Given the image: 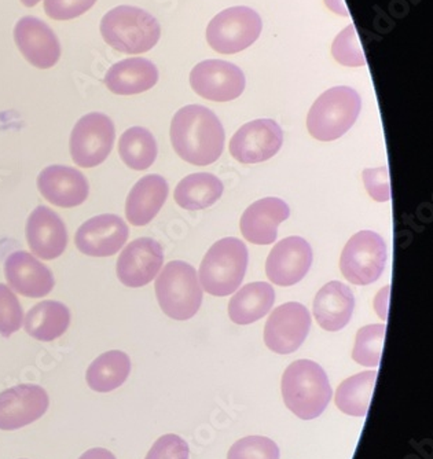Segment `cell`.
<instances>
[{
	"mask_svg": "<svg viewBox=\"0 0 433 459\" xmlns=\"http://www.w3.org/2000/svg\"><path fill=\"white\" fill-rule=\"evenodd\" d=\"M223 126L218 116L201 105H189L178 110L171 123L174 151L189 164H213L223 153Z\"/></svg>",
	"mask_w": 433,
	"mask_h": 459,
	"instance_id": "6da1fadb",
	"label": "cell"
},
{
	"mask_svg": "<svg viewBox=\"0 0 433 459\" xmlns=\"http://www.w3.org/2000/svg\"><path fill=\"white\" fill-rule=\"evenodd\" d=\"M327 374L316 362L296 360L282 377V398L296 417L304 421L318 419L332 399Z\"/></svg>",
	"mask_w": 433,
	"mask_h": 459,
	"instance_id": "7a4b0ae2",
	"label": "cell"
},
{
	"mask_svg": "<svg viewBox=\"0 0 433 459\" xmlns=\"http://www.w3.org/2000/svg\"><path fill=\"white\" fill-rule=\"evenodd\" d=\"M100 35L110 48L124 54H143L159 43V21L135 6H117L100 21Z\"/></svg>",
	"mask_w": 433,
	"mask_h": 459,
	"instance_id": "3957f363",
	"label": "cell"
},
{
	"mask_svg": "<svg viewBox=\"0 0 433 459\" xmlns=\"http://www.w3.org/2000/svg\"><path fill=\"white\" fill-rule=\"evenodd\" d=\"M360 95L351 87L339 86L325 91L316 100L308 116V133L322 142L342 138L359 117Z\"/></svg>",
	"mask_w": 433,
	"mask_h": 459,
	"instance_id": "277c9868",
	"label": "cell"
},
{
	"mask_svg": "<svg viewBox=\"0 0 433 459\" xmlns=\"http://www.w3.org/2000/svg\"><path fill=\"white\" fill-rule=\"evenodd\" d=\"M247 268V249L233 237L221 239L206 252L200 265L204 290L216 298L233 295L239 288Z\"/></svg>",
	"mask_w": 433,
	"mask_h": 459,
	"instance_id": "5b68a950",
	"label": "cell"
},
{
	"mask_svg": "<svg viewBox=\"0 0 433 459\" xmlns=\"http://www.w3.org/2000/svg\"><path fill=\"white\" fill-rule=\"evenodd\" d=\"M154 288L162 312L175 321L192 319L203 304V288L198 282L197 271L180 260L165 265Z\"/></svg>",
	"mask_w": 433,
	"mask_h": 459,
	"instance_id": "8992f818",
	"label": "cell"
},
{
	"mask_svg": "<svg viewBox=\"0 0 433 459\" xmlns=\"http://www.w3.org/2000/svg\"><path fill=\"white\" fill-rule=\"evenodd\" d=\"M262 18L249 7L223 10L206 28L208 45L221 54H236L251 48L262 33Z\"/></svg>",
	"mask_w": 433,
	"mask_h": 459,
	"instance_id": "52a82bcc",
	"label": "cell"
},
{
	"mask_svg": "<svg viewBox=\"0 0 433 459\" xmlns=\"http://www.w3.org/2000/svg\"><path fill=\"white\" fill-rule=\"evenodd\" d=\"M386 244L375 231L355 234L342 249L340 268L348 282L366 286L376 282L385 268Z\"/></svg>",
	"mask_w": 433,
	"mask_h": 459,
	"instance_id": "ba28073f",
	"label": "cell"
},
{
	"mask_svg": "<svg viewBox=\"0 0 433 459\" xmlns=\"http://www.w3.org/2000/svg\"><path fill=\"white\" fill-rule=\"evenodd\" d=\"M115 138V124L109 116L97 112L82 116L69 141L72 160L82 169H94L109 157Z\"/></svg>",
	"mask_w": 433,
	"mask_h": 459,
	"instance_id": "9c48e42d",
	"label": "cell"
},
{
	"mask_svg": "<svg viewBox=\"0 0 433 459\" xmlns=\"http://www.w3.org/2000/svg\"><path fill=\"white\" fill-rule=\"evenodd\" d=\"M311 329V316L300 303H286L273 311L264 327V342L273 352L289 355L303 344Z\"/></svg>",
	"mask_w": 433,
	"mask_h": 459,
	"instance_id": "30bf717a",
	"label": "cell"
},
{
	"mask_svg": "<svg viewBox=\"0 0 433 459\" xmlns=\"http://www.w3.org/2000/svg\"><path fill=\"white\" fill-rule=\"evenodd\" d=\"M190 84L205 100L229 102L244 92L247 82L244 72L231 62L206 59L193 69Z\"/></svg>",
	"mask_w": 433,
	"mask_h": 459,
	"instance_id": "8fae6325",
	"label": "cell"
},
{
	"mask_svg": "<svg viewBox=\"0 0 433 459\" xmlns=\"http://www.w3.org/2000/svg\"><path fill=\"white\" fill-rule=\"evenodd\" d=\"M283 133L280 124L260 118L245 124L230 141V153L242 164H257L273 159L282 148Z\"/></svg>",
	"mask_w": 433,
	"mask_h": 459,
	"instance_id": "7c38bea8",
	"label": "cell"
},
{
	"mask_svg": "<svg viewBox=\"0 0 433 459\" xmlns=\"http://www.w3.org/2000/svg\"><path fill=\"white\" fill-rule=\"evenodd\" d=\"M50 406L46 389L21 384L0 392V429L17 430L40 420Z\"/></svg>",
	"mask_w": 433,
	"mask_h": 459,
	"instance_id": "4fadbf2b",
	"label": "cell"
},
{
	"mask_svg": "<svg viewBox=\"0 0 433 459\" xmlns=\"http://www.w3.org/2000/svg\"><path fill=\"white\" fill-rule=\"evenodd\" d=\"M130 230L120 216L112 213L94 216L84 221L74 236V244L82 255L109 257L126 245Z\"/></svg>",
	"mask_w": 433,
	"mask_h": 459,
	"instance_id": "5bb4252c",
	"label": "cell"
},
{
	"mask_svg": "<svg viewBox=\"0 0 433 459\" xmlns=\"http://www.w3.org/2000/svg\"><path fill=\"white\" fill-rule=\"evenodd\" d=\"M164 250L153 238L135 239L124 247L117 259V278L128 288H142L151 283L161 270Z\"/></svg>",
	"mask_w": 433,
	"mask_h": 459,
	"instance_id": "9a60e30c",
	"label": "cell"
},
{
	"mask_svg": "<svg viewBox=\"0 0 433 459\" xmlns=\"http://www.w3.org/2000/svg\"><path fill=\"white\" fill-rule=\"evenodd\" d=\"M14 41L18 50L38 69H50L61 58V45L54 30L38 17L27 15L15 24Z\"/></svg>",
	"mask_w": 433,
	"mask_h": 459,
	"instance_id": "2e32d148",
	"label": "cell"
},
{
	"mask_svg": "<svg viewBox=\"0 0 433 459\" xmlns=\"http://www.w3.org/2000/svg\"><path fill=\"white\" fill-rule=\"evenodd\" d=\"M313 259V249L306 239L288 237L278 242L268 255L265 274L274 285H296L306 277Z\"/></svg>",
	"mask_w": 433,
	"mask_h": 459,
	"instance_id": "e0dca14e",
	"label": "cell"
},
{
	"mask_svg": "<svg viewBox=\"0 0 433 459\" xmlns=\"http://www.w3.org/2000/svg\"><path fill=\"white\" fill-rule=\"evenodd\" d=\"M28 245L32 254L43 260L62 256L68 247V230L58 213L45 205H39L25 227Z\"/></svg>",
	"mask_w": 433,
	"mask_h": 459,
	"instance_id": "ac0fdd59",
	"label": "cell"
},
{
	"mask_svg": "<svg viewBox=\"0 0 433 459\" xmlns=\"http://www.w3.org/2000/svg\"><path fill=\"white\" fill-rule=\"evenodd\" d=\"M40 195L59 208H76L86 203L90 195L89 180L79 169L66 165H51L39 174Z\"/></svg>",
	"mask_w": 433,
	"mask_h": 459,
	"instance_id": "d6986e66",
	"label": "cell"
},
{
	"mask_svg": "<svg viewBox=\"0 0 433 459\" xmlns=\"http://www.w3.org/2000/svg\"><path fill=\"white\" fill-rule=\"evenodd\" d=\"M4 275L10 288L25 298H45L56 285L50 268L24 250H18L7 257Z\"/></svg>",
	"mask_w": 433,
	"mask_h": 459,
	"instance_id": "ffe728a7",
	"label": "cell"
},
{
	"mask_svg": "<svg viewBox=\"0 0 433 459\" xmlns=\"http://www.w3.org/2000/svg\"><path fill=\"white\" fill-rule=\"evenodd\" d=\"M290 215L288 204L281 198H263L252 204L242 215L239 227L247 241L270 245L277 241L278 226Z\"/></svg>",
	"mask_w": 433,
	"mask_h": 459,
	"instance_id": "44dd1931",
	"label": "cell"
},
{
	"mask_svg": "<svg viewBox=\"0 0 433 459\" xmlns=\"http://www.w3.org/2000/svg\"><path fill=\"white\" fill-rule=\"evenodd\" d=\"M354 308V293L340 281L326 283L314 300V316L319 326L327 332L344 329L352 318Z\"/></svg>",
	"mask_w": 433,
	"mask_h": 459,
	"instance_id": "7402d4cb",
	"label": "cell"
},
{
	"mask_svg": "<svg viewBox=\"0 0 433 459\" xmlns=\"http://www.w3.org/2000/svg\"><path fill=\"white\" fill-rule=\"evenodd\" d=\"M169 183L160 175H148L136 182L126 203V216L133 226H146L161 211L169 197Z\"/></svg>",
	"mask_w": 433,
	"mask_h": 459,
	"instance_id": "603a6c76",
	"label": "cell"
},
{
	"mask_svg": "<svg viewBox=\"0 0 433 459\" xmlns=\"http://www.w3.org/2000/svg\"><path fill=\"white\" fill-rule=\"evenodd\" d=\"M159 82V69L146 58H128L108 71L105 86L116 95H136L153 89Z\"/></svg>",
	"mask_w": 433,
	"mask_h": 459,
	"instance_id": "cb8c5ba5",
	"label": "cell"
},
{
	"mask_svg": "<svg viewBox=\"0 0 433 459\" xmlns=\"http://www.w3.org/2000/svg\"><path fill=\"white\" fill-rule=\"evenodd\" d=\"M71 325V311L61 301L36 304L25 316V330L39 342H50L65 334Z\"/></svg>",
	"mask_w": 433,
	"mask_h": 459,
	"instance_id": "d4e9b609",
	"label": "cell"
},
{
	"mask_svg": "<svg viewBox=\"0 0 433 459\" xmlns=\"http://www.w3.org/2000/svg\"><path fill=\"white\" fill-rule=\"evenodd\" d=\"M275 301L270 283L252 282L237 291L229 303V316L237 325H251L267 316Z\"/></svg>",
	"mask_w": 433,
	"mask_h": 459,
	"instance_id": "484cf974",
	"label": "cell"
},
{
	"mask_svg": "<svg viewBox=\"0 0 433 459\" xmlns=\"http://www.w3.org/2000/svg\"><path fill=\"white\" fill-rule=\"evenodd\" d=\"M224 186L215 175L200 172L189 175L178 183L174 198L183 210L200 211L210 208L223 195Z\"/></svg>",
	"mask_w": 433,
	"mask_h": 459,
	"instance_id": "4316f807",
	"label": "cell"
},
{
	"mask_svg": "<svg viewBox=\"0 0 433 459\" xmlns=\"http://www.w3.org/2000/svg\"><path fill=\"white\" fill-rule=\"evenodd\" d=\"M131 373V359L123 351H109L98 357L86 373L92 391L108 394L120 388Z\"/></svg>",
	"mask_w": 433,
	"mask_h": 459,
	"instance_id": "83f0119b",
	"label": "cell"
},
{
	"mask_svg": "<svg viewBox=\"0 0 433 459\" xmlns=\"http://www.w3.org/2000/svg\"><path fill=\"white\" fill-rule=\"evenodd\" d=\"M377 371H362L340 384L336 391V406L344 414L365 417L375 391Z\"/></svg>",
	"mask_w": 433,
	"mask_h": 459,
	"instance_id": "f1b7e54d",
	"label": "cell"
},
{
	"mask_svg": "<svg viewBox=\"0 0 433 459\" xmlns=\"http://www.w3.org/2000/svg\"><path fill=\"white\" fill-rule=\"evenodd\" d=\"M157 142L153 134L143 127H133L121 135L118 153L124 164L135 171H144L157 159Z\"/></svg>",
	"mask_w": 433,
	"mask_h": 459,
	"instance_id": "f546056e",
	"label": "cell"
},
{
	"mask_svg": "<svg viewBox=\"0 0 433 459\" xmlns=\"http://www.w3.org/2000/svg\"><path fill=\"white\" fill-rule=\"evenodd\" d=\"M385 325H368L358 332L352 359L365 368L380 366L383 355Z\"/></svg>",
	"mask_w": 433,
	"mask_h": 459,
	"instance_id": "4dcf8cb0",
	"label": "cell"
},
{
	"mask_svg": "<svg viewBox=\"0 0 433 459\" xmlns=\"http://www.w3.org/2000/svg\"><path fill=\"white\" fill-rule=\"evenodd\" d=\"M332 54L342 65L352 66V68L366 65L365 54L354 25H348L337 35L332 45Z\"/></svg>",
	"mask_w": 433,
	"mask_h": 459,
	"instance_id": "1f68e13d",
	"label": "cell"
},
{
	"mask_svg": "<svg viewBox=\"0 0 433 459\" xmlns=\"http://www.w3.org/2000/svg\"><path fill=\"white\" fill-rule=\"evenodd\" d=\"M277 443L264 436H247L231 446L227 459H280Z\"/></svg>",
	"mask_w": 433,
	"mask_h": 459,
	"instance_id": "d6a6232c",
	"label": "cell"
},
{
	"mask_svg": "<svg viewBox=\"0 0 433 459\" xmlns=\"http://www.w3.org/2000/svg\"><path fill=\"white\" fill-rule=\"evenodd\" d=\"M24 311L9 286L0 283V334L10 337L22 326Z\"/></svg>",
	"mask_w": 433,
	"mask_h": 459,
	"instance_id": "836d02e7",
	"label": "cell"
},
{
	"mask_svg": "<svg viewBox=\"0 0 433 459\" xmlns=\"http://www.w3.org/2000/svg\"><path fill=\"white\" fill-rule=\"evenodd\" d=\"M97 0H45V12L51 20L69 21L86 14Z\"/></svg>",
	"mask_w": 433,
	"mask_h": 459,
	"instance_id": "e575fe53",
	"label": "cell"
},
{
	"mask_svg": "<svg viewBox=\"0 0 433 459\" xmlns=\"http://www.w3.org/2000/svg\"><path fill=\"white\" fill-rule=\"evenodd\" d=\"M189 445L180 436L164 435L154 443L144 459H189Z\"/></svg>",
	"mask_w": 433,
	"mask_h": 459,
	"instance_id": "d590c367",
	"label": "cell"
},
{
	"mask_svg": "<svg viewBox=\"0 0 433 459\" xmlns=\"http://www.w3.org/2000/svg\"><path fill=\"white\" fill-rule=\"evenodd\" d=\"M363 183L373 200L377 203H385V201L391 200V182H389V171L386 167L365 169Z\"/></svg>",
	"mask_w": 433,
	"mask_h": 459,
	"instance_id": "8d00e7d4",
	"label": "cell"
},
{
	"mask_svg": "<svg viewBox=\"0 0 433 459\" xmlns=\"http://www.w3.org/2000/svg\"><path fill=\"white\" fill-rule=\"evenodd\" d=\"M389 290H391V286L384 288L383 290L378 293L375 301L376 312H377L378 316H380L381 319H384V321L386 319V309H388Z\"/></svg>",
	"mask_w": 433,
	"mask_h": 459,
	"instance_id": "74e56055",
	"label": "cell"
},
{
	"mask_svg": "<svg viewBox=\"0 0 433 459\" xmlns=\"http://www.w3.org/2000/svg\"><path fill=\"white\" fill-rule=\"evenodd\" d=\"M79 459H116V456L107 448H91L82 454Z\"/></svg>",
	"mask_w": 433,
	"mask_h": 459,
	"instance_id": "f35d334b",
	"label": "cell"
},
{
	"mask_svg": "<svg viewBox=\"0 0 433 459\" xmlns=\"http://www.w3.org/2000/svg\"><path fill=\"white\" fill-rule=\"evenodd\" d=\"M327 6L330 7V10L334 13H339L342 15H350L348 14L347 6H345L344 2L342 0H326Z\"/></svg>",
	"mask_w": 433,
	"mask_h": 459,
	"instance_id": "ab89813d",
	"label": "cell"
},
{
	"mask_svg": "<svg viewBox=\"0 0 433 459\" xmlns=\"http://www.w3.org/2000/svg\"><path fill=\"white\" fill-rule=\"evenodd\" d=\"M40 2L41 0H21V4H24L25 7H35Z\"/></svg>",
	"mask_w": 433,
	"mask_h": 459,
	"instance_id": "60d3db41",
	"label": "cell"
}]
</instances>
